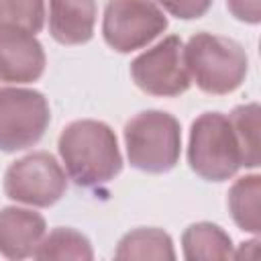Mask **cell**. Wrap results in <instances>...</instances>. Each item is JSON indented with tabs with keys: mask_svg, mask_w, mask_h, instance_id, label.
<instances>
[{
	"mask_svg": "<svg viewBox=\"0 0 261 261\" xmlns=\"http://www.w3.org/2000/svg\"><path fill=\"white\" fill-rule=\"evenodd\" d=\"M57 151L67 177L82 188L104 186L122 171L118 139L102 120L69 122L59 135Z\"/></svg>",
	"mask_w": 261,
	"mask_h": 261,
	"instance_id": "cell-1",
	"label": "cell"
},
{
	"mask_svg": "<svg viewBox=\"0 0 261 261\" xmlns=\"http://www.w3.org/2000/svg\"><path fill=\"white\" fill-rule=\"evenodd\" d=\"M184 63L190 80L212 96L234 92L249 71V57L241 43L204 31L192 35L184 45Z\"/></svg>",
	"mask_w": 261,
	"mask_h": 261,
	"instance_id": "cell-2",
	"label": "cell"
},
{
	"mask_svg": "<svg viewBox=\"0 0 261 261\" xmlns=\"http://www.w3.org/2000/svg\"><path fill=\"white\" fill-rule=\"evenodd\" d=\"M128 163L145 173L171 171L181 155L179 120L163 110H143L124 124Z\"/></svg>",
	"mask_w": 261,
	"mask_h": 261,
	"instance_id": "cell-3",
	"label": "cell"
},
{
	"mask_svg": "<svg viewBox=\"0 0 261 261\" xmlns=\"http://www.w3.org/2000/svg\"><path fill=\"white\" fill-rule=\"evenodd\" d=\"M188 163L206 181H226L243 167L241 147L222 112H202L190 126Z\"/></svg>",
	"mask_w": 261,
	"mask_h": 261,
	"instance_id": "cell-4",
	"label": "cell"
},
{
	"mask_svg": "<svg viewBox=\"0 0 261 261\" xmlns=\"http://www.w3.org/2000/svg\"><path fill=\"white\" fill-rule=\"evenodd\" d=\"M169 20L153 0H108L102 18V37L118 53H130L155 41Z\"/></svg>",
	"mask_w": 261,
	"mask_h": 261,
	"instance_id": "cell-5",
	"label": "cell"
},
{
	"mask_svg": "<svg viewBox=\"0 0 261 261\" xmlns=\"http://www.w3.org/2000/svg\"><path fill=\"white\" fill-rule=\"evenodd\" d=\"M2 188L14 202L49 208L65 194L67 173L51 153L33 151L8 165Z\"/></svg>",
	"mask_w": 261,
	"mask_h": 261,
	"instance_id": "cell-6",
	"label": "cell"
},
{
	"mask_svg": "<svg viewBox=\"0 0 261 261\" xmlns=\"http://www.w3.org/2000/svg\"><path fill=\"white\" fill-rule=\"evenodd\" d=\"M51 122L47 98L33 88L0 90V151L14 153L37 145Z\"/></svg>",
	"mask_w": 261,
	"mask_h": 261,
	"instance_id": "cell-7",
	"label": "cell"
},
{
	"mask_svg": "<svg viewBox=\"0 0 261 261\" xmlns=\"http://www.w3.org/2000/svg\"><path fill=\"white\" fill-rule=\"evenodd\" d=\"M135 86L157 98H175L188 92L192 80L184 63V43L177 35L163 37L130 61Z\"/></svg>",
	"mask_w": 261,
	"mask_h": 261,
	"instance_id": "cell-8",
	"label": "cell"
},
{
	"mask_svg": "<svg viewBox=\"0 0 261 261\" xmlns=\"http://www.w3.org/2000/svg\"><path fill=\"white\" fill-rule=\"evenodd\" d=\"M47 65L41 41L27 31L0 27V80L10 84L37 82Z\"/></svg>",
	"mask_w": 261,
	"mask_h": 261,
	"instance_id": "cell-9",
	"label": "cell"
},
{
	"mask_svg": "<svg viewBox=\"0 0 261 261\" xmlns=\"http://www.w3.org/2000/svg\"><path fill=\"white\" fill-rule=\"evenodd\" d=\"M47 232L45 218L29 208L6 206L0 210V255L12 261L33 257Z\"/></svg>",
	"mask_w": 261,
	"mask_h": 261,
	"instance_id": "cell-10",
	"label": "cell"
},
{
	"mask_svg": "<svg viewBox=\"0 0 261 261\" xmlns=\"http://www.w3.org/2000/svg\"><path fill=\"white\" fill-rule=\"evenodd\" d=\"M96 0H49V33L61 45H84L94 37Z\"/></svg>",
	"mask_w": 261,
	"mask_h": 261,
	"instance_id": "cell-11",
	"label": "cell"
},
{
	"mask_svg": "<svg viewBox=\"0 0 261 261\" xmlns=\"http://www.w3.org/2000/svg\"><path fill=\"white\" fill-rule=\"evenodd\" d=\"M181 251L188 261L232 259L234 245L222 226L212 222H194L181 234Z\"/></svg>",
	"mask_w": 261,
	"mask_h": 261,
	"instance_id": "cell-12",
	"label": "cell"
},
{
	"mask_svg": "<svg viewBox=\"0 0 261 261\" xmlns=\"http://www.w3.org/2000/svg\"><path fill=\"white\" fill-rule=\"evenodd\" d=\"M226 206L232 222L251 234L261 232V175L249 173L239 179L228 190Z\"/></svg>",
	"mask_w": 261,
	"mask_h": 261,
	"instance_id": "cell-13",
	"label": "cell"
},
{
	"mask_svg": "<svg viewBox=\"0 0 261 261\" xmlns=\"http://www.w3.org/2000/svg\"><path fill=\"white\" fill-rule=\"evenodd\" d=\"M114 259H175V249L163 228H135L118 241Z\"/></svg>",
	"mask_w": 261,
	"mask_h": 261,
	"instance_id": "cell-14",
	"label": "cell"
},
{
	"mask_svg": "<svg viewBox=\"0 0 261 261\" xmlns=\"http://www.w3.org/2000/svg\"><path fill=\"white\" fill-rule=\"evenodd\" d=\"M35 259L47 261V259H80V261H90L94 259V249L92 243L86 234H82L75 228L69 226H57L49 234L41 239L39 247L33 253Z\"/></svg>",
	"mask_w": 261,
	"mask_h": 261,
	"instance_id": "cell-15",
	"label": "cell"
},
{
	"mask_svg": "<svg viewBox=\"0 0 261 261\" xmlns=\"http://www.w3.org/2000/svg\"><path fill=\"white\" fill-rule=\"evenodd\" d=\"M259 114L261 108L257 102L241 104L230 110L228 118L234 128L239 147H241V159L243 167L255 169L261 163V141H259Z\"/></svg>",
	"mask_w": 261,
	"mask_h": 261,
	"instance_id": "cell-16",
	"label": "cell"
},
{
	"mask_svg": "<svg viewBox=\"0 0 261 261\" xmlns=\"http://www.w3.org/2000/svg\"><path fill=\"white\" fill-rule=\"evenodd\" d=\"M45 24V0H0V27L37 35Z\"/></svg>",
	"mask_w": 261,
	"mask_h": 261,
	"instance_id": "cell-17",
	"label": "cell"
},
{
	"mask_svg": "<svg viewBox=\"0 0 261 261\" xmlns=\"http://www.w3.org/2000/svg\"><path fill=\"white\" fill-rule=\"evenodd\" d=\"M163 8V12L177 16L181 20H192V18H200L204 16L210 6L212 0H157Z\"/></svg>",
	"mask_w": 261,
	"mask_h": 261,
	"instance_id": "cell-18",
	"label": "cell"
},
{
	"mask_svg": "<svg viewBox=\"0 0 261 261\" xmlns=\"http://www.w3.org/2000/svg\"><path fill=\"white\" fill-rule=\"evenodd\" d=\"M228 12L247 24L261 22V0H226Z\"/></svg>",
	"mask_w": 261,
	"mask_h": 261,
	"instance_id": "cell-19",
	"label": "cell"
}]
</instances>
